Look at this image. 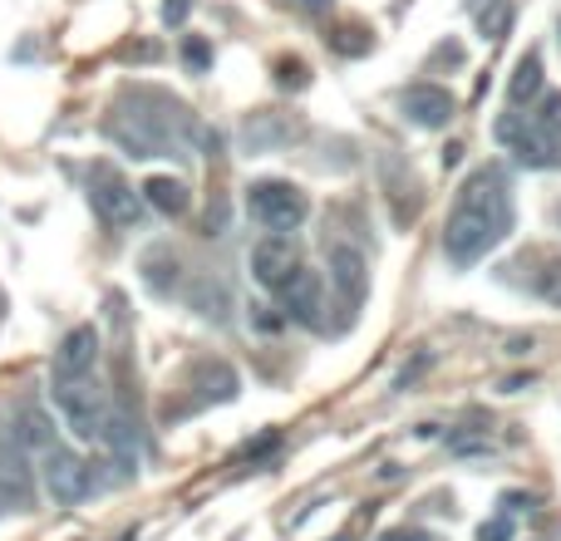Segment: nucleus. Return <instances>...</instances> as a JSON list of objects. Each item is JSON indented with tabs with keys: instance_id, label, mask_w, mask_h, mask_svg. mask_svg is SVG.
Listing matches in <instances>:
<instances>
[{
	"instance_id": "1",
	"label": "nucleus",
	"mask_w": 561,
	"mask_h": 541,
	"mask_svg": "<svg viewBox=\"0 0 561 541\" xmlns=\"http://www.w3.org/2000/svg\"><path fill=\"white\" fill-rule=\"evenodd\" d=\"M507 227H513V203H507L503 173H497V168H478V173L463 183V193H458L454 212H448L444 256L458 270H468L503 242Z\"/></svg>"
},
{
	"instance_id": "2",
	"label": "nucleus",
	"mask_w": 561,
	"mask_h": 541,
	"mask_svg": "<svg viewBox=\"0 0 561 541\" xmlns=\"http://www.w3.org/2000/svg\"><path fill=\"white\" fill-rule=\"evenodd\" d=\"M247 212H252V222L266 227L272 237H286L310 217V203L296 183H286V177H262V183L247 187Z\"/></svg>"
},
{
	"instance_id": "3",
	"label": "nucleus",
	"mask_w": 561,
	"mask_h": 541,
	"mask_svg": "<svg viewBox=\"0 0 561 541\" xmlns=\"http://www.w3.org/2000/svg\"><path fill=\"white\" fill-rule=\"evenodd\" d=\"M89 203H94V212L108 227H134L144 217V193H134L114 168H94L89 173Z\"/></svg>"
},
{
	"instance_id": "4",
	"label": "nucleus",
	"mask_w": 561,
	"mask_h": 541,
	"mask_svg": "<svg viewBox=\"0 0 561 541\" xmlns=\"http://www.w3.org/2000/svg\"><path fill=\"white\" fill-rule=\"evenodd\" d=\"M39 477H45V493L55 497L59 507H75V503H84V497L94 493V468H89L84 458H75L69 448H59V444L45 453Z\"/></svg>"
},
{
	"instance_id": "5",
	"label": "nucleus",
	"mask_w": 561,
	"mask_h": 541,
	"mask_svg": "<svg viewBox=\"0 0 561 541\" xmlns=\"http://www.w3.org/2000/svg\"><path fill=\"white\" fill-rule=\"evenodd\" d=\"M55 404H59V414L69 418L75 438H99L104 434L108 404H104V394H99V384H89V379H59Z\"/></svg>"
},
{
	"instance_id": "6",
	"label": "nucleus",
	"mask_w": 561,
	"mask_h": 541,
	"mask_svg": "<svg viewBox=\"0 0 561 541\" xmlns=\"http://www.w3.org/2000/svg\"><path fill=\"white\" fill-rule=\"evenodd\" d=\"M108 138H114L128 158H163V153H173V134H168L153 114H128V108H118V114L108 118Z\"/></svg>"
},
{
	"instance_id": "7",
	"label": "nucleus",
	"mask_w": 561,
	"mask_h": 541,
	"mask_svg": "<svg viewBox=\"0 0 561 541\" xmlns=\"http://www.w3.org/2000/svg\"><path fill=\"white\" fill-rule=\"evenodd\" d=\"M497 138L513 148L517 163H527V168H561V143H557V138H547L537 124L503 118V124H497Z\"/></svg>"
},
{
	"instance_id": "8",
	"label": "nucleus",
	"mask_w": 561,
	"mask_h": 541,
	"mask_svg": "<svg viewBox=\"0 0 561 541\" xmlns=\"http://www.w3.org/2000/svg\"><path fill=\"white\" fill-rule=\"evenodd\" d=\"M30 487H35V468H30V453L15 444V438H0V513L30 503Z\"/></svg>"
},
{
	"instance_id": "9",
	"label": "nucleus",
	"mask_w": 561,
	"mask_h": 541,
	"mask_svg": "<svg viewBox=\"0 0 561 541\" xmlns=\"http://www.w3.org/2000/svg\"><path fill=\"white\" fill-rule=\"evenodd\" d=\"M280 296V310H286L290 320H300V325H310V330H320V310H325V290H320V276L316 270H306V266H296V276L286 280V286L276 290Z\"/></svg>"
},
{
	"instance_id": "10",
	"label": "nucleus",
	"mask_w": 561,
	"mask_h": 541,
	"mask_svg": "<svg viewBox=\"0 0 561 541\" xmlns=\"http://www.w3.org/2000/svg\"><path fill=\"white\" fill-rule=\"evenodd\" d=\"M325 256H330V286L340 290L345 310H359V300H365V290H369V266H365V256H359V246L335 242Z\"/></svg>"
},
{
	"instance_id": "11",
	"label": "nucleus",
	"mask_w": 561,
	"mask_h": 541,
	"mask_svg": "<svg viewBox=\"0 0 561 541\" xmlns=\"http://www.w3.org/2000/svg\"><path fill=\"white\" fill-rule=\"evenodd\" d=\"M300 256H296V242L290 237H266V242L252 246V276L262 280L266 290H280L290 276H296Z\"/></svg>"
},
{
	"instance_id": "12",
	"label": "nucleus",
	"mask_w": 561,
	"mask_h": 541,
	"mask_svg": "<svg viewBox=\"0 0 561 541\" xmlns=\"http://www.w3.org/2000/svg\"><path fill=\"white\" fill-rule=\"evenodd\" d=\"M94 359H99V330L94 325H75L65 339H59L55 379H89Z\"/></svg>"
},
{
	"instance_id": "13",
	"label": "nucleus",
	"mask_w": 561,
	"mask_h": 541,
	"mask_svg": "<svg viewBox=\"0 0 561 541\" xmlns=\"http://www.w3.org/2000/svg\"><path fill=\"white\" fill-rule=\"evenodd\" d=\"M404 118L419 128H444L454 118V94L438 84H414L404 89Z\"/></svg>"
},
{
	"instance_id": "14",
	"label": "nucleus",
	"mask_w": 561,
	"mask_h": 541,
	"mask_svg": "<svg viewBox=\"0 0 561 541\" xmlns=\"http://www.w3.org/2000/svg\"><path fill=\"white\" fill-rule=\"evenodd\" d=\"M10 438H15L25 453H49V448H55V418H49L39 404H20Z\"/></svg>"
},
{
	"instance_id": "15",
	"label": "nucleus",
	"mask_w": 561,
	"mask_h": 541,
	"mask_svg": "<svg viewBox=\"0 0 561 541\" xmlns=\"http://www.w3.org/2000/svg\"><path fill=\"white\" fill-rule=\"evenodd\" d=\"M144 203L153 207V212H163V217H183L187 212V187L178 183V177H148L144 183Z\"/></svg>"
},
{
	"instance_id": "16",
	"label": "nucleus",
	"mask_w": 561,
	"mask_h": 541,
	"mask_svg": "<svg viewBox=\"0 0 561 541\" xmlns=\"http://www.w3.org/2000/svg\"><path fill=\"white\" fill-rule=\"evenodd\" d=\"M290 134H296V124H276V114H252V118H247V128H242V138H247V148H252V153L286 143Z\"/></svg>"
},
{
	"instance_id": "17",
	"label": "nucleus",
	"mask_w": 561,
	"mask_h": 541,
	"mask_svg": "<svg viewBox=\"0 0 561 541\" xmlns=\"http://www.w3.org/2000/svg\"><path fill=\"white\" fill-rule=\"evenodd\" d=\"M542 94V55H523L517 59V69H513V84H507V99L513 104H527V99H537Z\"/></svg>"
},
{
	"instance_id": "18",
	"label": "nucleus",
	"mask_w": 561,
	"mask_h": 541,
	"mask_svg": "<svg viewBox=\"0 0 561 541\" xmlns=\"http://www.w3.org/2000/svg\"><path fill=\"white\" fill-rule=\"evenodd\" d=\"M144 280L158 290V296H163V290H173V280H178V256H168L163 246H158V252H148V256H144Z\"/></svg>"
},
{
	"instance_id": "19",
	"label": "nucleus",
	"mask_w": 561,
	"mask_h": 541,
	"mask_svg": "<svg viewBox=\"0 0 561 541\" xmlns=\"http://www.w3.org/2000/svg\"><path fill=\"white\" fill-rule=\"evenodd\" d=\"M507 25H513V0H488V10L478 15V30H483L488 39H503Z\"/></svg>"
},
{
	"instance_id": "20",
	"label": "nucleus",
	"mask_w": 561,
	"mask_h": 541,
	"mask_svg": "<svg viewBox=\"0 0 561 541\" xmlns=\"http://www.w3.org/2000/svg\"><path fill=\"white\" fill-rule=\"evenodd\" d=\"M537 128H542L547 138H557V143H561V94H547V99H542V114H537Z\"/></svg>"
},
{
	"instance_id": "21",
	"label": "nucleus",
	"mask_w": 561,
	"mask_h": 541,
	"mask_svg": "<svg viewBox=\"0 0 561 541\" xmlns=\"http://www.w3.org/2000/svg\"><path fill=\"white\" fill-rule=\"evenodd\" d=\"M183 59H187V69H197V74H203V69L213 65V45H207L203 35H187L183 39Z\"/></svg>"
},
{
	"instance_id": "22",
	"label": "nucleus",
	"mask_w": 561,
	"mask_h": 541,
	"mask_svg": "<svg viewBox=\"0 0 561 541\" xmlns=\"http://www.w3.org/2000/svg\"><path fill=\"white\" fill-rule=\"evenodd\" d=\"M537 296H542L547 306H561V262H552L547 270H537Z\"/></svg>"
},
{
	"instance_id": "23",
	"label": "nucleus",
	"mask_w": 561,
	"mask_h": 541,
	"mask_svg": "<svg viewBox=\"0 0 561 541\" xmlns=\"http://www.w3.org/2000/svg\"><path fill=\"white\" fill-rule=\"evenodd\" d=\"M276 79H280L286 89H306V84H310V74H306V65H300V59H280V65H276Z\"/></svg>"
},
{
	"instance_id": "24",
	"label": "nucleus",
	"mask_w": 561,
	"mask_h": 541,
	"mask_svg": "<svg viewBox=\"0 0 561 541\" xmlns=\"http://www.w3.org/2000/svg\"><path fill=\"white\" fill-rule=\"evenodd\" d=\"M335 49H340V55H365V49H369V35H365V30H340V35H335Z\"/></svg>"
},
{
	"instance_id": "25",
	"label": "nucleus",
	"mask_w": 561,
	"mask_h": 541,
	"mask_svg": "<svg viewBox=\"0 0 561 541\" xmlns=\"http://www.w3.org/2000/svg\"><path fill=\"white\" fill-rule=\"evenodd\" d=\"M478 541H513V522H507V517H493V522L478 527Z\"/></svg>"
},
{
	"instance_id": "26",
	"label": "nucleus",
	"mask_w": 561,
	"mask_h": 541,
	"mask_svg": "<svg viewBox=\"0 0 561 541\" xmlns=\"http://www.w3.org/2000/svg\"><path fill=\"white\" fill-rule=\"evenodd\" d=\"M183 15H187V0H163V20H168V25H178Z\"/></svg>"
},
{
	"instance_id": "27",
	"label": "nucleus",
	"mask_w": 561,
	"mask_h": 541,
	"mask_svg": "<svg viewBox=\"0 0 561 541\" xmlns=\"http://www.w3.org/2000/svg\"><path fill=\"white\" fill-rule=\"evenodd\" d=\"M290 5H300V10H310V15H320V10H330V0H290Z\"/></svg>"
},
{
	"instance_id": "28",
	"label": "nucleus",
	"mask_w": 561,
	"mask_h": 541,
	"mask_svg": "<svg viewBox=\"0 0 561 541\" xmlns=\"http://www.w3.org/2000/svg\"><path fill=\"white\" fill-rule=\"evenodd\" d=\"M385 541H428V537L424 532H389Z\"/></svg>"
},
{
	"instance_id": "29",
	"label": "nucleus",
	"mask_w": 561,
	"mask_h": 541,
	"mask_svg": "<svg viewBox=\"0 0 561 541\" xmlns=\"http://www.w3.org/2000/svg\"><path fill=\"white\" fill-rule=\"evenodd\" d=\"M557 222H561V207H557Z\"/></svg>"
}]
</instances>
